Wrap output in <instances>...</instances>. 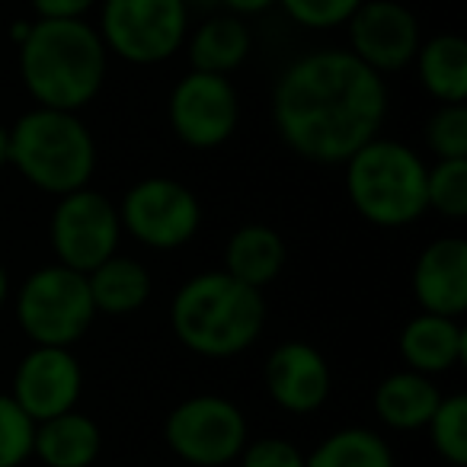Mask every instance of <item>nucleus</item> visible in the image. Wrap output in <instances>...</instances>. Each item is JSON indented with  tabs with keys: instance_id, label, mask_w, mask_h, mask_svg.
<instances>
[{
	"instance_id": "obj_1",
	"label": "nucleus",
	"mask_w": 467,
	"mask_h": 467,
	"mask_svg": "<svg viewBox=\"0 0 467 467\" xmlns=\"http://www.w3.org/2000/svg\"><path fill=\"white\" fill-rule=\"evenodd\" d=\"M388 84L349 48H317L295 58L273 87V125L292 154L339 167L381 131Z\"/></svg>"
},
{
	"instance_id": "obj_2",
	"label": "nucleus",
	"mask_w": 467,
	"mask_h": 467,
	"mask_svg": "<svg viewBox=\"0 0 467 467\" xmlns=\"http://www.w3.org/2000/svg\"><path fill=\"white\" fill-rule=\"evenodd\" d=\"M109 52L87 20H36L20 46V80L36 106L80 112L99 97Z\"/></svg>"
},
{
	"instance_id": "obj_3",
	"label": "nucleus",
	"mask_w": 467,
	"mask_h": 467,
	"mask_svg": "<svg viewBox=\"0 0 467 467\" xmlns=\"http://www.w3.org/2000/svg\"><path fill=\"white\" fill-rule=\"evenodd\" d=\"M266 327V298L227 275L208 269L186 279L170 305V330L176 343L202 358H234L256 346Z\"/></svg>"
},
{
	"instance_id": "obj_4",
	"label": "nucleus",
	"mask_w": 467,
	"mask_h": 467,
	"mask_svg": "<svg viewBox=\"0 0 467 467\" xmlns=\"http://www.w3.org/2000/svg\"><path fill=\"white\" fill-rule=\"evenodd\" d=\"M10 167L55 199L90 186L97 173V141L80 112L36 109L10 125Z\"/></svg>"
},
{
	"instance_id": "obj_5",
	"label": "nucleus",
	"mask_w": 467,
	"mask_h": 467,
	"mask_svg": "<svg viewBox=\"0 0 467 467\" xmlns=\"http://www.w3.org/2000/svg\"><path fill=\"white\" fill-rule=\"evenodd\" d=\"M346 195L362 221L375 227H407L429 212V163L410 144L375 135L343 163Z\"/></svg>"
},
{
	"instance_id": "obj_6",
	"label": "nucleus",
	"mask_w": 467,
	"mask_h": 467,
	"mask_svg": "<svg viewBox=\"0 0 467 467\" xmlns=\"http://www.w3.org/2000/svg\"><path fill=\"white\" fill-rule=\"evenodd\" d=\"M14 314L33 346L65 349H74V343H80L97 320L87 275L61 263L42 266L23 279L14 298Z\"/></svg>"
},
{
	"instance_id": "obj_7",
	"label": "nucleus",
	"mask_w": 467,
	"mask_h": 467,
	"mask_svg": "<svg viewBox=\"0 0 467 467\" xmlns=\"http://www.w3.org/2000/svg\"><path fill=\"white\" fill-rule=\"evenodd\" d=\"M97 33L119 61L154 67L186 46L189 7L182 0H99Z\"/></svg>"
},
{
	"instance_id": "obj_8",
	"label": "nucleus",
	"mask_w": 467,
	"mask_h": 467,
	"mask_svg": "<svg viewBox=\"0 0 467 467\" xmlns=\"http://www.w3.org/2000/svg\"><path fill=\"white\" fill-rule=\"evenodd\" d=\"M170 451L192 467H224L241 458L250 441L244 410L221 394H195L176 403L163 422Z\"/></svg>"
},
{
	"instance_id": "obj_9",
	"label": "nucleus",
	"mask_w": 467,
	"mask_h": 467,
	"mask_svg": "<svg viewBox=\"0 0 467 467\" xmlns=\"http://www.w3.org/2000/svg\"><path fill=\"white\" fill-rule=\"evenodd\" d=\"M122 234L148 250H180L202 227V205L186 182L173 176H144L119 202Z\"/></svg>"
},
{
	"instance_id": "obj_10",
	"label": "nucleus",
	"mask_w": 467,
	"mask_h": 467,
	"mask_svg": "<svg viewBox=\"0 0 467 467\" xmlns=\"http://www.w3.org/2000/svg\"><path fill=\"white\" fill-rule=\"evenodd\" d=\"M48 237L61 266L87 275L103 260L119 254V244H122L119 205L99 189H74L61 195L55 205Z\"/></svg>"
},
{
	"instance_id": "obj_11",
	"label": "nucleus",
	"mask_w": 467,
	"mask_h": 467,
	"mask_svg": "<svg viewBox=\"0 0 467 467\" xmlns=\"http://www.w3.org/2000/svg\"><path fill=\"white\" fill-rule=\"evenodd\" d=\"M167 119L173 135L192 150H214L227 144L241 125V97L231 78L189 71L170 90Z\"/></svg>"
},
{
	"instance_id": "obj_12",
	"label": "nucleus",
	"mask_w": 467,
	"mask_h": 467,
	"mask_svg": "<svg viewBox=\"0 0 467 467\" xmlns=\"http://www.w3.org/2000/svg\"><path fill=\"white\" fill-rule=\"evenodd\" d=\"M346 26H349V52L381 78L410 67L420 52V20L400 0H365Z\"/></svg>"
},
{
	"instance_id": "obj_13",
	"label": "nucleus",
	"mask_w": 467,
	"mask_h": 467,
	"mask_svg": "<svg viewBox=\"0 0 467 467\" xmlns=\"http://www.w3.org/2000/svg\"><path fill=\"white\" fill-rule=\"evenodd\" d=\"M10 397L33 422L78 410L80 397H84V368H80L74 349L33 346L16 365Z\"/></svg>"
},
{
	"instance_id": "obj_14",
	"label": "nucleus",
	"mask_w": 467,
	"mask_h": 467,
	"mask_svg": "<svg viewBox=\"0 0 467 467\" xmlns=\"http://www.w3.org/2000/svg\"><path fill=\"white\" fill-rule=\"evenodd\" d=\"M263 381L275 407L292 416H307L327 403L333 390V371L320 349L305 339H288L269 352Z\"/></svg>"
},
{
	"instance_id": "obj_15",
	"label": "nucleus",
	"mask_w": 467,
	"mask_h": 467,
	"mask_svg": "<svg viewBox=\"0 0 467 467\" xmlns=\"http://www.w3.org/2000/svg\"><path fill=\"white\" fill-rule=\"evenodd\" d=\"M413 298L420 311L458 317L467 311V241L439 237L426 244L413 266Z\"/></svg>"
},
{
	"instance_id": "obj_16",
	"label": "nucleus",
	"mask_w": 467,
	"mask_h": 467,
	"mask_svg": "<svg viewBox=\"0 0 467 467\" xmlns=\"http://www.w3.org/2000/svg\"><path fill=\"white\" fill-rule=\"evenodd\" d=\"M397 349L410 371H420L426 378L448 375L467 358V330L458 317L420 311L403 324Z\"/></svg>"
},
{
	"instance_id": "obj_17",
	"label": "nucleus",
	"mask_w": 467,
	"mask_h": 467,
	"mask_svg": "<svg viewBox=\"0 0 467 467\" xmlns=\"http://www.w3.org/2000/svg\"><path fill=\"white\" fill-rule=\"evenodd\" d=\"M288 263V247L282 234L269 224H244L224 244V273L250 288H266L282 275Z\"/></svg>"
},
{
	"instance_id": "obj_18",
	"label": "nucleus",
	"mask_w": 467,
	"mask_h": 467,
	"mask_svg": "<svg viewBox=\"0 0 467 467\" xmlns=\"http://www.w3.org/2000/svg\"><path fill=\"white\" fill-rule=\"evenodd\" d=\"M99 451H103V432L97 420L80 410L36 422L33 454L46 467H93Z\"/></svg>"
},
{
	"instance_id": "obj_19",
	"label": "nucleus",
	"mask_w": 467,
	"mask_h": 467,
	"mask_svg": "<svg viewBox=\"0 0 467 467\" xmlns=\"http://www.w3.org/2000/svg\"><path fill=\"white\" fill-rule=\"evenodd\" d=\"M441 397L445 394L435 388L432 378L400 368L381 378V384L375 388V413L394 432H416V429H426Z\"/></svg>"
},
{
	"instance_id": "obj_20",
	"label": "nucleus",
	"mask_w": 467,
	"mask_h": 467,
	"mask_svg": "<svg viewBox=\"0 0 467 467\" xmlns=\"http://www.w3.org/2000/svg\"><path fill=\"white\" fill-rule=\"evenodd\" d=\"M186 48H189V65H192V71L231 78V74L237 71V67H244V61L250 58L254 36H250L247 23H244L241 16L221 14V16L202 20V26L186 39Z\"/></svg>"
},
{
	"instance_id": "obj_21",
	"label": "nucleus",
	"mask_w": 467,
	"mask_h": 467,
	"mask_svg": "<svg viewBox=\"0 0 467 467\" xmlns=\"http://www.w3.org/2000/svg\"><path fill=\"white\" fill-rule=\"evenodd\" d=\"M87 285H90V298L97 314H109V317H129V314L141 311L150 298V273L144 263L135 256H109L97 269L87 273Z\"/></svg>"
},
{
	"instance_id": "obj_22",
	"label": "nucleus",
	"mask_w": 467,
	"mask_h": 467,
	"mask_svg": "<svg viewBox=\"0 0 467 467\" xmlns=\"http://www.w3.org/2000/svg\"><path fill=\"white\" fill-rule=\"evenodd\" d=\"M413 65L422 90L439 106L467 99V42L458 33H439L420 42Z\"/></svg>"
},
{
	"instance_id": "obj_23",
	"label": "nucleus",
	"mask_w": 467,
	"mask_h": 467,
	"mask_svg": "<svg viewBox=\"0 0 467 467\" xmlns=\"http://www.w3.org/2000/svg\"><path fill=\"white\" fill-rule=\"evenodd\" d=\"M305 467H397L388 439L375 429L346 426L330 432L311 454Z\"/></svg>"
},
{
	"instance_id": "obj_24",
	"label": "nucleus",
	"mask_w": 467,
	"mask_h": 467,
	"mask_svg": "<svg viewBox=\"0 0 467 467\" xmlns=\"http://www.w3.org/2000/svg\"><path fill=\"white\" fill-rule=\"evenodd\" d=\"M435 454L451 467H467V397L448 394L439 400L432 420L426 422Z\"/></svg>"
},
{
	"instance_id": "obj_25",
	"label": "nucleus",
	"mask_w": 467,
	"mask_h": 467,
	"mask_svg": "<svg viewBox=\"0 0 467 467\" xmlns=\"http://www.w3.org/2000/svg\"><path fill=\"white\" fill-rule=\"evenodd\" d=\"M429 212L448 221L467 218V161H439L426 176Z\"/></svg>"
},
{
	"instance_id": "obj_26",
	"label": "nucleus",
	"mask_w": 467,
	"mask_h": 467,
	"mask_svg": "<svg viewBox=\"0 0 467 467\" xmlns=\"http://www.w3.org/2000/svg\"><path fill=\"white\" fill-rule=\"evenodd\" d=\"M426 144L439 161H467V106H439L426 122Z\"/></svg>"
},
{
	"instance_id": "obj_27",
	"label": "nucleus",
	"mask_w": 467,
	"mask_h": 467,
	"mask_svg": "<svg viewBox=\"0 0 467 467\" xmlns=\"http://www.w3.org/2000/svg\"><path fill=\"white\" fill-rule=\"evenodd\" d=\"M36 422L16 407L10 394H0V467H23L33 458Z\"/></svg>"
},
{
	"instance_id": "obj_28",
	"label": "nucleus",
	"mask_w": 467,
	"mask_h": 467,
	"mask_svg": "<svg viewBox=\"0 0 467 467\" xmlns=\"http://www.w3.org/2000/svg\"><path fill=\"white\" fill-rule=\"evenodd\" d=\"M365 0H279L275 7L285 10V16L301 29H339L349 23V16L362 7Z\"/></svg>"
},
{
	"instance_id": "obj_29",
	"label": "nucleus",
	"mask_w": 467,
	"mask_h": 467,
	"mask_svg": "<svg viewBox=\"0 0 467 467\" xmlns=\"http://www.w3.org/2000/svg\"><path fill=\"white\" fill-rule=\"evenodd\" d=\"M241 467H305V451L282 435H263L244 445Z\"/></svg>"
},
{
	"instance_id": "obj_30",
	"label": "nucleus",
	"mask_w": 467,
	"mask_h": 467,
	"mask_svg": "<svg viewBox=\"0 0 467 467\" xmlns=\"http://www.w3.org/2000/svg\"><path fill=\"white\" fill-rule=\"evenodd\" d=\"M99 0H33V10L39 20H87Z\"/></svg>"
},
{
	"instance_id": "obj_31",
	"label": "nucleus",
	"mask_w": 467,
	"mask_h": 467,
	"mask_svg": "<svg viewBox=\"0 0 467 467\" xmlns=\"http://www.w3.org/2000/svg\"><path fill=\"white\" fill-rule=\"evenodd\" d=\"M279 0H221V7L227 10L231 16H256V14H266V10H273Z\"/></svg>"
},
{
	"instance_id": "obj_32",
	"label": "nucleus",
	"mask_w": 467,
	"mask_h": 467,
	"mask_svg": "<svg viewBox=\"0 0 467 467\" xmlns=\"http://www.w3.org/2000/svg\"><path fill=\"white\" fill-rule=\"evenodd\" d=\"M29 29H33V20H16L14 26H10V39H14V46L20 48L23 42H26Z\"/></svg>"
},
{
	"instance_id": "obj_33",
	"label": "nucleus",
	"mask_w": 467,
	"mask_h": 467,
	"mask_svg": "<svg viewBox=\"0 0 467 467\" xmlns=\"http://www.w3.org/2000/svg\"><path fill=\"white\" fill-rule=\"evenodd\" d=\"M10 163V129L7 125H0V170Z\"/></svg>"
},
{
	"instance_id": "obj_34",
	"label": "nucleus",
	"mask_w": 467,
	"mask_h": 467,
	"mask_svg": "<svg viewBox=\"0 0 467 467\" xmlns=\"http://www.w3.org/2000/svg\"><path fill=\"white\" fill-rule=\"evenodd\" d=\"M7 301H10V273H7V266L0 263V311H4Z\"/></svg>"
},
{
	"instance_id": "obj_35",
	"label": "nucleus",
	"mask_w": 467,
	"mask_h": 467,
	"mask_svg": "<svg viewBox=\"0 0 467 467\" xmlns=\"http://www.w3.org/2000/svg\"><path fill=\"white\" fill-rule=\"evenodd\" d=\"M189 10H212V7H221V0H182Z\"/></svg>"
}]
</instances>
